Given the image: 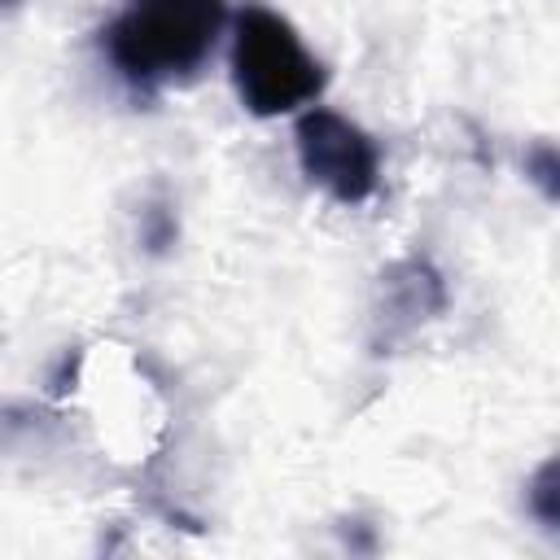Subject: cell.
<instances>
[{"instance_id": "cell-1", "label": "cell", "mask_w": 560, "mask_h": 560, "mask_svg": "<svg viewBox=\"0 0 560 560\" xmlns=\"http://www.w3.org/2000/svg\"><path fill=\"white\" fill-rule=\"evenodd\" d=\"M223 18V0H127L105 26V52L127 83L162 88L201 70Z\"/></svg>"}, {"instance_id": "cell-2", "label": "cell", "mask_w": 560, "mask_h": 560, "mask_svg": "<svg viewBox=\"0 0 560 560\" xmlns=\"http://www.w3.org/2000/svg\"><path fill=\"white\" fill-rule=\"evenodd\" d=\"M324 61L302 44L289 18L245 4L232 18V83L249 114L276 118L324 92Z\"/></svg>"}, {"instance_id": "cell-3", "label": "cell", "mask_w": 560, "mask_h": 560, "mask_svg": "<svg viewBox=\"0 0 560 560\" xmlns=\"http://www.w3.org/2000/svg\"><path fill=\"white\" fill-rule=\"evenodd\" d=\"M293 144H298V166L302 175L328 192L341 206H359L376 192L381 184V153L372 144V136L350 122L337 109H306L293 127Z\"/></svg>"}, {"instance_id": "cell-4", "label": "cell", "mask_w": 560, "mask_h": 560, "mask_svg": "<svg viewBox=\"0 0 560 560\" xmlns=\"http://www.w3.org/2000/svg\"><path fill=\"white\" fill-rule=\"evenodd\" d=\"M446 306V289L442 276L424 262V258H402L381 276V306H376V324L381 337L376 346H394L398 337H407L411 328H420L429 315H438Z\"/></svg>"}, {"instance_id": "cell-5", "label": "cell", "mask_w": 560, "mask_h": 560, "mask_svg": "<svg viewBox=\"0 0 560 560\" xmlns=\"http://www.w3.org/2000/svg\"><path fill=\"white\" fill-rule=\"evenodd\" d=\"M529 512H534L547 529L560 525V468H556V459H547V464L534 472V481H529Z\"/></svg>"}, {"instance_id": "cell-6", "label": "cell", "mask_w": 560, "mask_h": 560, "mask_svg": "<svg viewBox=\"0 0 560 560\" xmlns=\"http://www.w3.org/2000/svg\"><path fill=\"white\" fill-rule=\"evenodd\" d=\"M525 171H529V179L556 201V192H560V184H556V175H560V162H556V149L551 144H538V149H529V158H525Z\"/></svg>"}, {"instance_id": "cell-7", "label": "cell", "mask_w": 560, "mask_h": 560, "mask_svg": "<svg viewBox=\"0 0 560 560\" xmlns=\"http://www.w3.org/2000/svg\"><path fill=\"white\" fill-rule=\"evenodd\" d=\"M0 4H4V9H13V4H22V0H0Z\"/></svg>"}]
</instances>
